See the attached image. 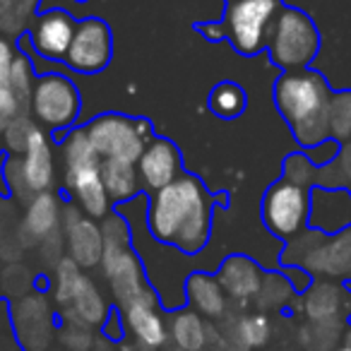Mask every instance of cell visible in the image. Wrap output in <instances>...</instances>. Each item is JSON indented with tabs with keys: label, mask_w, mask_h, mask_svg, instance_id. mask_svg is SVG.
<instances>
[{
	"label": "cell",
	"mask_w": 351,
	"mask_h": 351,
	"mask_svg": "<svg viewBox=\"0 0 351 351\" xmlns=\"http://www.w3.org/2000/svg\"><path fill=\"white\" fill-rule=\"evenodd\" d=\"M215 197L200 178L183 173L171 186L152 193L147 226L159 243L178 248L186 255H197L212 236Z\"/></svg>",
	"instance_id": "cell-1"
},
{
	"label": "cell",
	"mask_w": 351,
	"mask_h": 351,
	"mask_svg": "<svg viewBox=\"0 0 351 351\" xmlns=\"http://www.w3.org/2000/svg\"><path fill=\"white\" fill-rule=\"evenodd\" d=\"M330 97V87L315 70H287L277 80L274 87L277 108L284 121L291 125L296 142L306 149L330 140V123H327Z\"/></svg>",
	"instance_id": "cell-2"
},
{
	"label": "cell",
	"mask_w": 351,
	"mask_h": 351,
	"mask_svg": "<svg viewBox=\"0 0 351 351\" xmlns=\"http://www.w3.org/2000/svg\"><path fill=\"white\" fill-rule=\"evenodd\" d=\"M101 239H104V255L101 265L104 277L111 289V296L116 301L118 311L140 298L142 293L149 291V282H147L145 267H142L140 258L132 250L130 231L128 224L121 217H108L104 219L101 226Z\"/></svg>",
	"instance_id": "cell-3"
},
{
	"label": "cell",
	"mask_w": 351,
	"mask_h": 351,
	"mask_svg": "<svg viewBox=\"0 0 351 351\" xmlns=\"http://www.w3.org/2000/svg\"><path fill=\"white\" fill-rule=\"evenodd\" d=\"M65 191L89 219H104L111 210V197L101 181V161L89 145L84 128L68 132L63 140Z\"/></svg>",
	"instance_id": "cell-4"
},
{
	"label": "cell",
	"mask_w": 351,
	"mask_h": 351,
	"mask_svg": "<svg viewBox=\"0 0 351 351\" xmlns=\"http://www.w3.org/2000/svg\"><path fill=\"white\" fill-rule=\"evenodd\" d=\"M87 140L94 147L99 161H128L137 164L152 140V128L142 118H128L123 113H104L87 128Z\"/></svg>",
	"instance_id": "cell-5"
},
{
	"label": "cell",
	"mask_w": 351,
	"mask_h": 351,
	"mask_svg": "<svg viewBox=\"0 0 351 351\" xmlns=\"http://www.w3.org/2000/svg\"><path fill=\"white\" fill-rule=\"evenodd\" d=\"M267 49L274 63L284 70H303L317 56L320 34L306 12L296 8H282L269 29Z\"/></svg>",
	"instance_id": "cell-6"
},
{
	"label": "cell",
	"mask_w": 351,
	"mask_h": 351,
	"mask_svg": "<svg viewBox=\"0 0 351 351\" xmlns=\"http://www.w3.org/2000/svg\"><path fill=\"white\" fill-rule=\"evenodd\" d=\"M282 10V0H236L229 3L221 22V34L239 53L255 56L267 49V36Z\"/></svg>",
	"instance_id": "cell-7"
},
{
	"label": "cell",
	"mask_w": 351,
	"mask_h": 351,
	"mask_svg": "<svg viewBox=\"0 0 351 351\" xmlns=\"http://www.w3.org/2000/svg\"><path fill=\"white\" fill-rule=\"evenodd\" d=\"M29 106L36 121L49 130H56V135L60 137V132L75 125L82 108V99L77 87L65 75L49 73L36 77Z\"/></svg>",
	"instance_id": "cell-8"
},
{
	"label": "cell",
	"mask_w": 351,
	"mask_h": 351,
	"mask_svg": "<svg viewBox=\"0 0 351 351\" xmlns=\"http://www.w3.org/2000/svg\"><path fill=\"white\" fill-rule=\"evenodd\" d=\"M311 215V191L296 183L277 181L269 186V191L263 197V221L274 236L279 239H296L308 226Z\"/></svg>",
	"instance_id": "cell-9"
},
{
	"label": "cell",
	"mask_w": 351,
	"mask_h": 351,
	"mask_svg": "<svg viewBox=\"0 0 351 351\" xmlns=\"http://www.w3.org/2000/svg\"><path fill=\"white\" fill-rule=\"evenodd\" d=\"M123 322L130 341L142 351H166L171 346L169 317L161 313L159 296L154 289L142 293L125 308H121Z\"/></svg>",
	"instance_id": "cell-10"
},
{
	"label": "cell",
	"mask_w": 351,
	"mask_h": 351,
	"mask_svg": "<svg viewBox=\"0 0 351 351\" xmlns=\"http://www.w3.org/2000/svg\"><path fill=\"white\" fill-rule=\"evenodd\" d=\"M12 330L22 351H49L58 327L51 303L44 293L20 296L12 303Z\"/></svg>",
	"instance_id": "cell-11"
},
{
	"label": "cell",
	"mask_w": 351,
	"mask_h": 351,
	"mask_svg": "<svg viewBox=\"0 0 351 351\" xmlns=\"http://www.w3.org/2000/svg\"><path fill=\"white\" fill-rule=\"evenodd\" d=\"M20 159H12L8 164V178L15 188H25L27 193H46L51 191V183L56 178L53 169V149L51 142L39 128L29 132L25 147L20 152Z\"/></svg>",
	"instance_id": "cell-12"
},
{
	"label": "cell",
	"mask_w": 351,
	"mask_h": 351,
	"mask_svg": "<svg viewBox=\"0 0 351 351\" xmlns=\"http://www.w3.org/2000/svg\"><path fill=\"white\" fill-rule=\"evenodd\" d=\"M113 39L111 29L104 20L99 17H87V20L77 22L73 44L65 56V63L73 70L84 75H94L104 70L111 60Z\"/></svg>",
	"instance_id": "cell-13"
},
{
	"label": "cell",
	"mask_w": 351,
	"mask_h": 351,
	"mask_svg": "<svg viewBox=\"0 0 351 351\" xmlns=\"http://www.w3.org/2000/svg\"><path fill=\"white\" fill-rule=\"evenodd\" d=\"M137 176L149 193L171 186L183 176L181 152L166 137H152L137 159Z\"/></svg>",
	"instance_id": "cell-14"
},
{
	"label": "cell",
	"mask_w": 351,
	"mask_h": 351,
	"mask_svg": "<svg viewBox=\"0 0 351 351\" xmlns=\"http://www.w3.org/2000/svg\"><path fill=\"white\" fill-rule=\"evenodd\" d=\"M308 226L322 236H337L351 229V193L344 188H311Z\"/></svg>",
	"instance_id": "cell-15"
},
{
	"label": "cell",
	"mask_w": 351,
	"mask_h": 351,
	"mask_svg": "<svg viewBox=\"0 0 351 351\" xmlns=\"http://www.w3.org/2000/svg\"><path fill=\"white\" fill-rule=\"evenodd\" d=\"M296 311L308 322L346 320L349 313V293L335 279H313V284L298 296Z\"/></svg>",
	"instance_id": "cell-16"
},
{
	"label": "cell",
	"mask_w": 351,
	"mask_h": 351,
	"mask_svg": "<svg viewBox=\"0 0 351 351\" xmlns=\"http://www.w3.org/2000/svg\"><path fill=\"white\" fill-rule=\"evenodd\" d=\"M75 29H77V22L73 20V15L65 10H49L44 15L36 17L34 27H32V41H34V49L41 56L51 60H65L73 44Z\"/></svg>",
	"instance_id": "cell-17"
},
{
	"label": "cell",
	"mask_w": 351,
	"mask_h": 351,
	"mask_svg": "<svg viewBox=\"0 0 351 351\" xmlns=\"http://www.w3.org/2000/svg\"><path fill=\"white\" fill-rule=\"evenodd\" d=\"M263 277L265 272L260 269V265L248 255H229L219 265V272H217V279H219L229 301L241 303V306L253 303V298L260 291Z\"/></svg>",
	"instance_id": "cell-18"
},
{
	"label": "cell",
	"mask_w": 351,
	"mask_h": 351,
	"mask_svg": "<svg viewBox=\"0 0 351 351\" xmlns=\"http://www.w3.org/2000/svg\"><path fill=\"white\" fill-rule=\"evenodd\" d=\"M65 243H68V258L80 269H92L101 265V229L89 217L73 215L70 219H65Z\"/></svg>",
	"instance_id": "cell-19"
},
{
	"label": "cell",
	"mask_w": 351,
	"mask_h": 351,
	"mask_svg": "<svg viewBox=\"0 0 351 351\" xmlns=\"http://www.w3.org/2000/svg\"><path fill=\"white\" fill-rule=\"evenodd\" d=\"M171 346L178 351H205L217 346V325L197 315L191 308H178L169 317Z\"/></svg>",
	"instance_id": "cell-20"
},
{
	"label": "cell",
	"mask_w": 351,
	"mask_h": 351,
	"mask_svg": "<svg viewBox=\"0 0 351 351\" xmlns=\"http://www.w3.org/2000/svg\"><path fill=\"white\" fill-rule=\"evenodd\" d=\"M186 303L191 311L210 322H219L229 313V296L221 289L217 274L193 272L186 279Z\"/></svg>",
	"instance_id": "cell-21"
},
{
	"label": "cell",
	"mask_w": 351,
	"mask_h": 351,
	"mask_svg": "<svg viewBox=\"0 0 351 351\" xmlns=\"http://www.w3.org/2000/svg\"><path fill=\"white\" fill-rule=\"evenodd\" d=\"M68 308L80 317V320L92 325L94 330L101 327L104 320L108 317V313H111L108 301L104 298V293L99 291V287L87 277V274H80L77 287H75V291H73V301H70Z\"/></svg>",
	"instance_id": "cell-22"
},
{
	"label": "cell",
	"mask_w": 351,
	"mask_h": 351,
	"mask_svg": "<svg viewBox=\"0 0 351 351\" xmlns=\"http://www.w3.org/2000/svg\"><path fill=\"white\" fill-rule=\"evenodd\" d=\"M346 332V320H325V322H303L296 332V344L301 351H332L341 344Z\"/></svg>",
	"instance_id": "cell-23"
},
{
	"label": "cell",
	"mask_w": 351,
	"mask_h": 351,
	"mask_svg": "<svg viewBox=\"0 0 351 351\" xmlns=\"http://www.w3.org/2000/svg\"><path fill=\"white\" fill-rule=\"evenodd\" d=\"M60 224V207L58 200L51 191L39 193L34 195L29 205V212H27V219H25V229L29 231V236L39 241H46L56 234Z\"/></svg>",
	"instance_id": "cell-24"
},
{
	"label": "cell",
	"mask_w": 351,
	"mask_h": 351,
	"mask_svg": "<svg viewBox=\"0 0 351 351\" xmlns=\"http://www.w3.org/2000/svg\"><path fill=\"white\" fill-rule=\"evenodd\" d=\"M101 181L106 188L111 202H128L130 197L137 195V164L128 161H101Z\"/></svg>",
	"instance_id": "cell-25"
},
{
	"label": "cell",
	"mask_w": 351,
	"mask_h": 351,
	"mask_svg": "<svg viewBox=\"0 0 351 351\" xmlns=\"http://www.w3.org/2000/svg\"><path fill=\"white\" fill-rule=\"evenodd\" d=\"M15 51L5 39H0V130H5L15 118H20V99L12 89V63Z\"/></svg>",
	"instance_id": "cell-26"
},
{
	"label": "cell",
	"mask_w": 351,
	"mask_h": 351,
	"mask_svg": "<svg viewBox=\"0 0 351 351\" xmlns=\"http://www.w3.org/2000/svg\"><path fill=\"white\" fill-rule=\"evenodd\" d=\"M293 298H296V291L291 289L289 279L284 277V272H267L263 277L260 291L253 298V303L260 313H279L287 311L293 303Z\"/></svg>",
	"instance_id": "cell-27"
},
{
	"label": "cell",
	"mask_w": 351,
	"mask_h": 351,
	"mask_svg": "<svg viewBox=\"0 0 351 351\" xmlns=\"http://www.w3.org/2000/svg\"><path fill=\"white\" fill-rule=\"evenodd\" d=\"M58 341L65 351H92L97 344V335L94 327L80 320L70 308L60 311V325H58Z\"/></svg>",
	"instance_id": "cell-28"
},
{
	"label": "cell",
	"mask_w": 351,
	"mask_h": 351,
	"mask_svg": "<svg viewBox=\"0 0 351 351\" xmlns=\"http://www.w3.org/2000/svg\"><path fill=\"white\" fill-rule=\"evenodd\" d=\"M80 274H82V269L70 258H60L58 263H56L53 279H51V296H53V303L60 311L68 308L70 301H73V291H75V287H77Z\"/></svg>",
	"instance_id": "cell-29"
},
{
	"label": "cell",
	"mask_w": 351,
	"mask_h": 351,
	"mask_svg": "<svg viewBox=\"0 0 351 351\" xmlns=\"http://www.w3.org/2000/svg\"><path fill=\"white\" fill-rule=\"evenodd\" d=\"M210 108L219 118H239L245 108V94L239 84L221 82L212 89L210 94Z\"/></svg>",
	"instance_id": "cell-30"
},
{
	"label": "cell",
	"mask_w": 351,
	"mask_h": 351,
	"mask_svg": "<svg viewBox=\"0 0 351 351\" xmlns=\"http://www.w3.org/2000/svg\"><path fill=\"white\" fill-rule=\"evenodd\" d=\"M327 123H330V137H337L339 142H351V92L332 94Z\"/></svg>",
	"instance_id": "cell-31"
},
{
	"label": "cell",
	"mask_w": 351,
	"mask_h": 351,
	"mask_svg": "<svg viewBox=\"0 0 351 351\" xmlns=\"http://www.w3.org/2000/svg\"><path fill=\"white\" fill-rule=\"evenodd\" d=\"M34 70L27 56H15V63H12V89H15L17 99H20L22 108L25 104L32 101V89H34Z\"/></svg>",
	"instance_id": "cell-32"
},
{
	"label": "cell",
	"mask_w": 351,
	"mask_h": 351,
	"mask_svg": "<svg viewBox=\"0 0 351 351\" xmlns=\"http://www.w3.org/2000/svg\"><path fill=\"white\" fill-rule=\"evenodd\" d=\"M317 176V166L313 161H308L306 154H293L284 161V178L296 186H303V188H311L313 181H315Z\"/></svg>",
	"instance_id": "cell-33"
},
{
	"label": "cell",
	"mask_w": 351,
	"mask_h": 351,
	"mask_svg": "<svg viewBox=\"0 0 351 351\" xmlns=\"http://www.w3.org/2000/svg\"><path fill=\"white\" fill-rule=\"evenodd\" d=\"M101 337L111 341V344H123L128 339V330H125V322H123L121 311L108 313V317L101 325Z\"/></svg>",
	"instance_id": "cell-34"
},
{
	"label": "cell",
	"mask_w": 351,
	"mask_h": 351,
	"mask_svg": "<svg viewBox=\"0 0 351 351\" xmlns=\"http://www.w3.org/2000/svg\"><path fill=\"white\" fill-rule=\"evenodd\" d=\"M284 277L289 279V284H291V289L296 291V296H301V293L313 284V277L303 267H298V265H289V267H284Z\"/></svg>",
	"instance_id": "cell-35"
},
{
	"label": "cell",
	"mask_w": 351,
	"mask_h": 351,
	"mask_svg": "<svg viewBox=\"0 0 351 351\" xmlns=\"http://www.w3.org/2000/svg\"><path fill=\"white\" fill-rule=\"evenodd\" d=\"M121 351H142V349H137V346L135 344H132V341H123V344H121ZM169 351H178V349H173V346H171V349Z\"/></svg>",
	"instance_id": "cell-36"
},
{
	"label": "cell",
	"mask_w": 351,
	"mask_h": 351,
	"mask_svg": "<svg viewBox=\"0 0 351 351\" xmlns=\"http://www.w3.org/2000/svg\"><path fill=\"white\" fill-rule=\"evenodd\" d=\"M341 344H346V346H351V325L346 327V332H344V337H341Z\"/></svg>",
	"instance_id": "cell-37"
},
{
	"label": "cell",
	"mask_w": 351,
	"mask_h": 351,
	"mask_svg": "<svg viewBox=\"0 0 351 351\" xmlns=\"http://www.w3.org/2000/svg\"><path fill=\"white\" fill-rule=\"evenodd\" d=\"M20 3H22V5H25L27 8V10H34V5H36V0H20Z\"/></svg>",
	"instance_id": "cell-38"
},
{
	"label": "cell",
	"mask_w": 351,
	"mask_h": 351,
	"mask_svg": "<svg viewBox=\"0 0 351 351\" xmlns=\"http://www.w3.org/2000/svg\"><path fill=\"white\" fill-rule=\"evenodd\" d=\"M332 351H351V346H346V344H339L337 349H332Z\"/></svg>",
	"instance_id": "cell-39"
},
{
	"label": "cell",
	"mask_w": 351,
	"mask_h": 351,
	"mask_svg": "<svg viewBox=\"0 0 351 351\" xmlns=\"http://www.w3.org/2000/svg\"><path fill=\"white\" fill-rule=\"evenodd\" d=\"M10 3H15V0H0V8H3V5H10Z\"/></svg>",
	"instance_id": "cell-40"
},
{
	"label": "cell",
	"mask_w": 351,
	"mask_h": 351,
	"mask_svg": "<svg viewBox=\"0 0 351 351\" xmlns=\"http://www.w3.org/2000/svg\"><path fill=\"white\" fill-rule=\"evenodd\" d=\"M205 351H221V349H219V346H207Z\"/></svg>",
	"instance_id": "cell-41"
},
{
	"label": "cell",
	"mask_w": 351,
	"mask_h": 351,
	"mask_svg": "<svg viewBox=\"0 0 351 351\" xmlns=\"http://www.w3.org/2000/svg\"><path fill=\"white\" fill-rule=\"evenodd\" d=\"M349 313H351V293H349Z\"/></svg>",
	"instance_id": "cell-42"
},
{
	"label": "cell",
	"mask_w": 351,
	"mask_h": 351,
	"mask_svg": "<svg viewBox=\"0 0 351 351\" xmlns=\"http://www.w3.org/2000/svg\"><path fill=\"white\" fill-rule=\"evenodd\" d=\"M226 3H236V0H226Z\"/></svg>",
	"instance_id": "cell-43"
},
{
	"label": "cell",
	"mask_w": 351,
	"mask_h": 351,
	"mask_svg": "<svg viewBox=\"0 0 351 351\" xmlns=\"http://www.w3.org/2000/svg\"><path fill=\"white\" fill-rule=\"evenodd\" d=\"M77 3H84V0H77Z\"/></svg>",
	"instance_id": "cell-44"
},
{
	"label": "cell",
	"mask_w": 351,
	"mask_h": 351,
	"mask_svg": "<svg viewBox=\"0 0 351 351\" xmlns=\"http://www.w3.org/2000/svg\"><path fill=\"white\" fill-rule=\"evenodd\" d=\"M267 351H274V349H267Z\"/></svg>",
	"instance_id": "cell-45"
}]
</instances>
